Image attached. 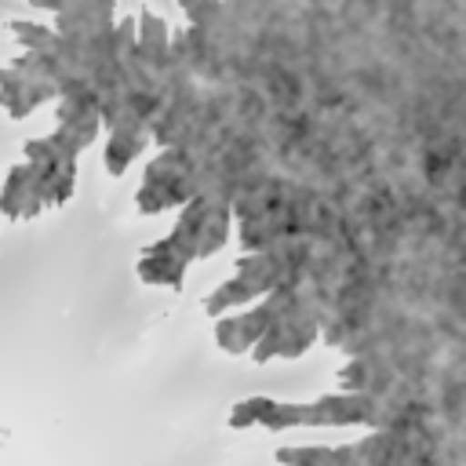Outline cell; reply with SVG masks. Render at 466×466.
Masks as SVG:
<instances>
[{
  "mask_svg": "<svg viewBox=\"0 0 466 466\" xmlns=\"http://www.w3.org/2000/svg\"><path fill=\"white\" fill-rule=\"evenodd\" d=\"M233 233V204L211 193H197L182 204L178 222L167 229V237L153 240L138 255V277L146 284L160 288H182L186 269L197 258L215 255Z\"/></svg>",
  "mask_w": 466,
  "mask_h": 466,
  "instance_id": "6da1fadb",
  "label": "cell"
},
{
  "mask_svg": "<svg viewBox=\"0 0 466 466\" xmlns=\"http://www.w3.org/2000/svg\"><path fill=\"white\" fill-rule=\"evenodd\" d=\"M76 157L58 131H47L40 138L25 142V157L7 167L0 186V218H36L47 208H62L73 197L76 186Z\"/></svg>",
  "mask_w": 466,
  "mask_h": 466,
  "instance_id": "7a4b0ae2",
  "label": "cell"
},
{
  "mask_svg": "<svg viewBox=\"0 0 466 466\" xmlns=\"http://www.w3.org/2000/svg\"><path fill=\"white\" fill-rule=\"evenodd\" d=\"M189 197H197V160L189 149L160 146V153L146 164L142 186H138V211L157 215L167 208H182Z\"/></svg>",
  "mask_w": 466,
  "mask_h": 466,
  "instance_id": "3957f363",
  "label": "cell"
},
{
  "mask_svg": "<svg viewBox=\"0 0 466 466\" xmlns=\"http://www.w3.org/2000/svg\"><path fill=\"white\" fill-rule=\"evenodd\" d=\"M58 98V76L51 55L22 51L11 66H0V109L11 120H25L44 102Z\"/></svg>",
  "mask_w": 466,
  "mask_h": 466,
  "instance_id": "277c9868",
  "label": "cell"
},
{
  "mask_svg": "<svg viewBox=\"0 0 466 466\" xmlns=\"http://www.w3.org/2000/svg\"><path fill=\"white\" fill-rule=\"evenodd\" d=\"M55 33L69 44L109 47L116 29V0H55Z\"/></svg>",
  "mask_w": 466,
  "mask_h": 466,
  "instance_id": "5b68a950",
  "label": "cell"
},
{
  "mask_svg": "<svg viewBox=\"0 0 466 466\" xmlns=\"http://www.w3.org/2000/svg\"><path fill=\"white\" fill-rule=\"evenodd\" d=\"M55 131L73 146V149H87L98 135H102V109L98 98L87 91H66L55 98Z\"/></svg>",
  "mask_w": 466,
  "mask_h": 466,
  "instance_id": "8992f818",
  "label": "cell"
},
{
  "mask_svg": "<svg viewBox=\"0 0 466 466\" xmlns=\"http://www.w3.org/2000/svg\"><path fill=\"white\" fill-rule=\"evenodd\" d=\"M269 397H248V400H240L233 411H229V426H237V430H244V426H255V422H262L266 419V411H269Z\"/></svg>",
  "mask_w": 466,
  "mask_h": 466,
  "instance_id": "52a82bcc",
  "label": "cell"
},
{
  "mask_svg": "<svg viewBox=\"0 0 466 466\" xmlns=\"http://www.w3.org/2000/svg\"><path fill=\"white\" fill-rule=\"evenodd\" d=\"M25 4H33V7H40V11H55V0H25Z\"/></svg>",
  "mask_w": 466,
  "mask_h": 466,
  "instance_id": "ba28073f",
  "label": "cell"
}]
</instances>
